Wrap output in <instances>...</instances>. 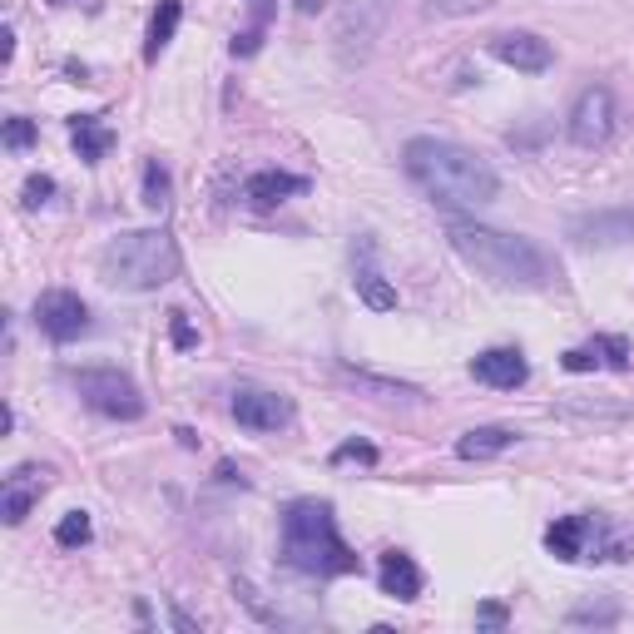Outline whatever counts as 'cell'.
I'll return each instance as SVG.
<instances>
[{
  "label": "cell",
  "instance_id": "8fae6325",
  "mask_svg": "<svg viewBox=\"0 0 634 634\" xmlns=\"http://www.w3.org/2000/svg\"><path fill=\"white\" fill-rule=\"evenodd\" d=\"M233 422L249 426V432H283V426H293V397L268 392V387H239Z\"/></svg>",
  "mask_w": 634,
  "mask_h": 634
},
{
  "label": "cell",
  "instance_id": "5bb4252c",
  "mask_svg": "<svg viewBox=\"0 0 634 634\" xmlns=\"http://www.w3.org/2000/svg\"><path fill=\"white\" fill-rule=\"evenodd\" d=\"M45 490H50V466H15L6 476V486H0V516H6V526H20L40 506Z\"/></svg>",
  "mask_w": 634,
  "mask_h": 634
},
{
  "label": "cell",
  "instance_id": "e575fe53",
  "mask_svg": "<svg viewBox=\"0 0 634 634\" xmlns=\"http://www.w3.org/2000/svg\"><path fill=\"white\" fill-rule=\"evenodd\" d=\"M298 10H303V15H317V10H323V0H298Z\"/></svg>",
  "mask_w": 634,
  "mask_h": 634
},
{
  "label": "cell",
  "instance_id": "4dcf8cb0",
  "mask_svg": "<svg viewBox=\"0 0 634 634\" xmlns=\"http://www.w3.org/2000/svg\"><path fill=\"white\" fill-rule=\"evenodd\" d=\"M169 327H173V347H183V352H189V347H199V332H193L189 317H183L179 308L169 313Z\"/></svg>",
  "mask_w": 634,
  "mask_h": 634
},
{
  "label": "cell",
  "instance_id": "ffe728a7",
  "mask_svg": "<svg viewBox=\"0 0 634 634\" xmlns=\"http://www.w3.org/2000/svg\"><path fill=\"white\" fill-rule=\"evenodd\" d=\"M510 446H516L510 426H472V432L456 442V456H462V462H490V456L510 452Z\"/></svg>",
  "mask_w": 634,
  "mask_h": 634
},
{
  "label": "cell",
  "instance_id": "e0dca14e",
  "mask_svg": "<svg viewBox=\"0 0 634 634\" xmlns=\"http://www.w3.org/2000/svg\"><path fill=\"white\" fill-rule=\"evenodd\" d=\"M377 585L392 600H416L422 595V566L406 550H382L377 556Z\"/></svg>",
  "mask_w": 634,
  "mask_h": 634
},
{
  "label": "cell",
  "instance_id": "8992f818",
  "mask_svg": "<svg viewBox=\"0 0 634 634\" xmlns=\"http://www.w3.org/2000/svg\"><path fill=\"white\" fill-rule=\"evenodd\" d=\"M387 10H392V0H342V6H337L332 40L347 65H362V60L372 55L377 35H382V25H387Z\"/></svg>",
  "mask_w": 634,
  "mask_h": 634
},
{
  "label": "cell",
  "instance_id": "836d02e7",
  "mask_svg": "<svg viewBox=\"0 0 634 634\" xmlns=\"http://www.w3.org/2000/svg\"><path fill=\"white\" fill-rule=\"evenodd\" d=\"M169 620H173V630H199V620H189L183 610H169Z\"/></svg>",
  "mask_w": 634,
  "mask_h": 634
},
{
  "label": "cell",
  "instance_id": "7402d4cb",
  "mask_svg": "<svg viewBox=\"0 0 634 634\" xmlns=\"http://www.w3.org/2000/svg\"><path fill=\"white\" fill-rule=\"evenodd\" d=\"M342 377H352L357 387H367V392H382V397H422V387H412V382H392V377L362 372V367H347V362H342Z\"/></svg>",
  "mask_w": 634,
  "mask_h": 634
},
{
  "label": "cell",
  "instance_id": "4316f807",
  "mask_svg": "<svg viewBox=\"0 0 634 634\" xmlns=\"http://www.w3.org/2000/svg\"><path fill=\"white\" fill-rule=\"evenodd\" d=\"M347 462L377 466V446H372V442H342V446L332 452V466H347Z\"/></svg>",
  "mask_w": 634,
  "mask_h": 634
},
{
  "label": "cell",
  "instance_id": "2e32d148",
  "mask_svg": "<svg viewBox=\"0 0 634 634\" xmlns=\"http://www.w3.org/2000/svg\"><path fill=\"white\" fill-rule=\"evenodd\" d=\"M630 357L634 352H630L625 337H590V342L560 352V367H566V372H600V367H610V372H625Z\"/></svg>",
  "mask_w": 634,
  "mask_h": 634
},
{
  "label": "cell",
  "instance_id": "f546056e",
  "mask_svg": "<svg viewBox=\"0 0 634 634\" xmlns=\"http://www.w3.org/2000/svg\"><path fill=\"white\" fill-rule=\"evenodd\" d=\"M239 600H243V605L253 610V615L263 620V625H278V610H268V605H263V595H258V590L249 585V580H239Z\"/></svg>",
  "mask_w": 634,
  "mask_h": 634
},
{
  "label": "cell",
  "instance_id": "6da1fadb",
  "mask_svg": "<svg viewBox=\"0 0 634 634\" xmlns=\"http://www.w3.org/2000/svg\"><path fill=\"white\" fill-rule=\"evenodd\" d=\"M402 169L416 189L442 209H486L500 193V179L476 149L452 145L436 135H416L402 149Z\"/></svg>",
  "mask_w": 634,
  "mask_h": 634
},
{
  "label": "cell",
  "instance_id": "277c9868",
  "mask_svg": "<svg viewBox=\"0 0 634 634\" xmlns=\"http://www.w3.org/2000/svg\"><path fill=\"white\" fill-rule=\"evenodd\" d=\"M179 268V243L163 229H129L99 249V283L119 293H159Z\"/></svg>",
  "mask_w": 634,
  "mask_h": 634
},
{
  "label": "cell",
  "instance_id": "d6a6232c",
  "mask_svg": "<svg viewBox=\"0 0 634 634\" xmlns=\"http://www.w3.org/2000/svg\"><path fill=\"white\" fill-rule=\"evenodd\" d=\"M15 60V30H0V65Z\"/></svg>",
  "mask_w": 634,
  "mask_h": 634
},
{
  "label": "cell",
  "instance_id": "ac0fdd59",
  "mask_svg": "<svg viewBox=\"0 0 634 634\" xmlns=\"http://www.w3.org/2000/svg\"><path fill=\"white\" fill-rule=\"evenodd\" d=\"M308 189V179L303 173H283V169H258L249 183H243V199L253 203V209H273V203L293 199V193Z\"/></svg>",
  "mask_w": 634,
  "mask_h": 634
},
{
  "label": "cell",
  "instance_id": "4fadbf2b",
  "mask_svg": "<svg viewBox=\"0 0 634 634\" xmlns=\"http://www.w3.org/2000/svg\"><path fill=\"white\" fill-rule=\"evenodd\" d=\"M352 288H357V298H362L372 313H392L397 308V288L387 283V273L377 268V243L367 239V233L352 243Z\"/></svg>",
  "mask_w": 634,
  "mask_h": 634
},
{
  "label": "cell",
  "instance_id": "44dd1931",
  "mask_svg": "<svg viewBox=\"0 0 634 634\" xmlns=\"http://www.w3.org/2000/svg\"><path fill=\"white\" fill-rule=\"evenodd\" d=\"M179 20H183V0H159L155 6V15H149V35H145V60L149 65H159V55L169 50Z\"/></svg>",
  "mask_w": 634,
  "mask_h": 634
},
{
  "label": "cell",
  "instance_id": "7a4b0ae2",
  "mask_svg": "<svg viewBox=\"0 0 634 634\" xmlns=\"http://www.w3.org/2000/svg\"><path fill=\"white\" fill-rule=\"evenodd\" d=\"M446 243L456 249V258H466L476 273H486L500 288L540 293L560 283V263L536 239H520V233H500V229H486V223L452 219L446 223Z\"/></svg>",
  "mask_w": 634,
  "mask_h": 634
},
{
  "label": "cell",
  "instance_id": "ba28073f",
  "mask_svg": "<svg viewBox=\"0 0 634 634\" xmlns=\"http://www.w3.org/2000/svg\"><path fill=\"white\" fill-rule=\"evenodd\" d=\"M615 119H620L615 95H610L605 85H585L575 95V105H570L566 135H570V145H580V149H600L610 135H615Z\"/></svg>",
  "mask_w": 634,
  "mask_h": 634
},
{
  "label": "cell",
  "instance_id": "d4e9b609",
  "mask_svg": "<svg viewBox=\"0 0 634 634\" xmlns=\"http://www.w3.org/2000/svg\"><path fill=\"white\" fill-rule=\"evenodd\" d=\"M566 625H620V605L615 600H590V605L570 610Z\"/></svg>",
  "mask_w": 634,
  "mask_h": 634
},
{
  "label": "cell",
  "instance_id": "cb8c5ba5",
  "mask_svg": "<svg viewBox=\"0 0 634 634\" xmlns=\"http://www.w3.org/2000/svg\"><path fill=\"white\" fill-rule=\"evenodd\" d=\"M89 536H95V526H89L85 510H70V516L55 526V546H60V550H80V546H89Z\"/></svg>",
  "mask_w": 634,
  "mask_h": 634
},
{
  "label": "cell",
  "instance_id": "3957f363",
  "mask_svg": "<svg viewBox=\"0 0 634 634\" xmlns=\"http://www.w3.org/2000/svg\"><path fill=\"white\" fill-rule=\"evenodd\" d=\"M283 566L313 580H337V575H357L362 560L337 536L332 506L303 496V500H288V510H283Z\"/></svg>",
  "mask_w": 634,
  "mask_h": 634
},
{
  "label": "cell",
  "instance_id": "484cf974",
  "mask_svg": "<svg viewBox=\"0 0 634 634\" xmlns=\"http://www.w3.org/2000/svg\"><path fill=\"white\" fill-rule=\"evenodd\" d=\"M35 135H40V129H35V119L15 115V119H6V129H0V145H6V149H15V155H20V149H30V145H35Z\"/></svg>",
  "mask_w": 634,
  "mask_h": 634
},
{
  "label": "cell",
  "instance_id": "9a60e30c",
  "mask_svg": "<svg viewBox=\"0 0 634 634\" xmlns=\"http://www.w3.org/2000/svg\"><path fill=\"white\" fill-rule=\"evenodd\" d=\"M472 377L496 392H516L530 382V362L520 357V347H486L480 357H472Z\"/></svg>",
  "mask_w": 634,
  "mask_h": 634
},
{
  "label": "cell",
  "instance_id": "52a82bcc",
  "mask_svg": "<svg viewBox=\"0 0 634 634\" xmlns=\"http://www.w3.org/2000/svg\"><path fill=\"white\" fill-rule=\"evenodd\" d=\"M605 520L600 516H560L546 526V550L556 560H625L620 546H605Z\"/></svg>",
  "mask_w": 634,
  "mask_h": 634
},
{
  "label": "cell",
  "instance_id": "9c48e42d",
  "mask_svg": "<svg viewBox=\"0 0 634 634\" xmlns=\"http://www.w3.org/2000/svg\"><path fill=\"white\" fill-rule=\"evenodd\" d=\"M35 327L50 337V342H75V337H85L89 332V308H85V298L80 293H70V288H50V293H40L35 298Z\"/></svg>",
  "mask_w": 634,
  "mask_h": 634
},
{
  "label": "cell",
  "instance_id": "603a6c76",
  "mask_svg": "<svg viewBox=\"0 0 634 634\" xmlns=\"http://www.w3.org/2000/svg\"><path fill=\"white\" fill-rule=\"evenodd\" d=\"M169 193H173L169 169H163L159 159H149V163H145V209L163 213V209H169Z\"/></svg>",
  "mask_w": 634,
  "mask_h": 634
},
{
  "label": "cell",
  "instance_id": "f1b7e54d",
  "mask_svg": "<svg viewBox=\"0 0 634 634\" xmlns=\"http://www.w3.org/2000/svg\"><path fill=\"white\" fill-rule=\"evenodd\" d=\"M50 193H55V179H50V173H30V179H25V209L50 203Z\"/></svg>",
  "mask_w": 634,
  "mask_h": 634
},
{
  "label": "cell",
  "instance_id": "5b68a950",
  "mask_svg": "<svg viewBox=\"0 0 634 634\" xmlns=\"http://www.w3.org/2000/svg\"><path fill=\"white\" fill-rule=\"evenodd\" d=\"M70 382H75L80 402H85L89 412L109 416V422H139V416H145L139 387L129 382L125 372H115V367H85V372H70Z\"/></svg>",
  "mask_w": 634,
  "mask_h": 634
},
{
  "label": "cell",
  "instance_id": "d590c367",
  "mask_svg": "<svg viewBox=\"0 0 634 634\" xmlns=\"http://www.w3.org/2000/svg\"><path fill=\"white\" fill-rule=\"evenodd\" d=\"M55 6H80V0H55Z\"/></svg>",
  "mask_w": 634,
  "mask_h": 634
},
{
  "label": "cell",
  "instance_id": "30bf717a",
  "mask_svg": "<svg viewBox=\"0 0 634 634\" xmlns=\"http://www.w3.org/2000/svg\"><path fill=\"white\" fill-rule=\"evenodd\" d=\"M566 239L575 249H620L634 243V209H595V213H575L566 223Z\"/></svg>",
  "mask_w": 634,
  "mask_h": 634
},
{
  "label": "cell",
  "instance_id": "1f68e13d",
  "mask_svg": "<svg viewBox=\"0 0 634 634\" xmlns=\"http://www.w3.org/2000/svg\"><path fill=\"white\" fill-rule=\"evenodd\" d=\"M476 625H480V630H506V625H510L506 605H496V600H486V605L476 610Z\"/></svg>",
  "mask_w": 634,
  "mask_h": 634
},
{
  "label": "cell",
  "instance_id": "d6986e66",
  "mask_svg": "<svg viewBox=\"0 0 634 634\" xmlns=\"http://www.w3.org/2000/svg\"><path fill=\"white\" fill-rule=\"evenodd\" d=\"M70 139H75V155L85 163L109 159V149H115V129H109L99 115H75L70 119Z\"/></svg>",
  "mask_w": 634,
  "mask_h": 634
},
{
  "label": "cell",
  "instance_id": "7c38bea8",
  "mask_svg": "<svg viewBox=\"0 0 634 634\" xmlns=\"http://www.w3.org/2000/svg\"><path fill=\"white\" fill-rule=\"evenodd\" d=\"M486 50L500 60V65L520 70V75H546V70L556 65V50H550V40L530 35V30H500V35L486 40Z\"/></svg>",
  "mask_w": 634,
  "mask_h": 634
},
{
  "label": "cell",
  "instance_id": "83f0119b",
  "mask_svg": "<svg viewBox=\"0 0 634 634\" xmlns=\"http://www.w3.org/2000/svg\"><path fill=\"white\" fill-rule=\"evenodd\" d=\"M490 0H426V15H472V10H486Z\"/></svg>",
  "mask_w": 634,
  "mask_h": 634
}]
</instances>
